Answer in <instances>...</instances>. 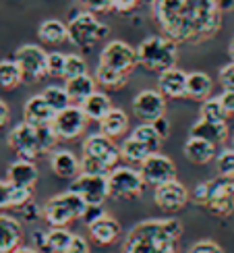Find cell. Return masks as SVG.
Listing matches in <instances>:
<instances>
[{"label":"cell","mask_w":234,"mask_h":253,"mask_svg":"<svg viewBox=\"0 0 234 253\" xmlns=\"http://www.w3.org/2000/svg\"><path fill=\"white\" fill-rule=\"evenodd\" d=\"M201 119H205V121H226L228 119V114L220 102V96L207 98L201 102Z\"/></svg>","instance_id":"cell-36"},{"label":"cell","mask_w":234,"mask_h":253,"mask_svg":"<svg viewBox=\"0 0 234 253\" xmlns=\"http://www.w3.org/2000/svg\"><path fill=\"white\" fill-rule=\"evenodd\" d=\"M178 42L170 40L168 36H152L145 38L139 46H137V58L139 65L147 71L162 73L176 65L178 56Z\"/></svg>","instance_id":"cell-5"},{"label":"cell","mask_w":234,"mask_h":253,"mask_svg":"<svg viewBox=\"0 0 234 253\" xmlns=\"http://www.w3.org/2000/svg\"><path fill=\"white\" fill-rule=\"evenodd\" d=\"M41 96L46 98V102H48L56 112L65 110L67 106H71V102H73L71 96H69V91H67V87H58V85L46 87L44 91H41Z\"/></svg>","instance_id":"cell-35"},{"label":"cell","mask_w":234,"mask_h":253,"mask_svg":"<svg viewBox=\"0 0 234 253\" xmlns=\"http://www.w3.org/2000/svg\"><path fill=\"white\" fill-rule=\"evenodd\" d=\"M67 29H69V42L75 44L77 48H91L93 44H98L100 40L108 36L110 31L108 25L100 23V19L91 10L77 13L67 23Z\"/></svg>","instance_id":"cell-8"},{"label":"cell","mask_w":234,"mask_h":253,"mask_svg":"<svg viewBox=\"0 0 234 253\" xmlns=\"http://www.w3.org/2000/svg\"><path fill=\"white\" fill-rule=\"evenodd\" d=\"M38 36L44 44H62V42L69 40V29L58 19H46L38 27Z\"/></svg>","instance_id":"cell-29"},{"label":"cell","mask_w":234,"mask_h":253,"mask_svg":"<svg viewBox=\"0 0 234 253\" xmlns=\"http://www.w3.org/2000/svg\"><path fill=\"white\" fill-rule=\"evenodd\" d=\"M185 156L193 164H207L216 158V145L201 137L189 135V139L185 141Z\"/></svg>","instance_id":"cell-24"},{"label":"cell","mask_w":234,"mask_h":253,"mask_svg":"<svg viewBox=\"0 0 234 253\" xmlns=\"http://www.w3.org/2000/svg\"><path fill=\"white\" fill-rule=\"evenodd\" d=\"M6 141H8L10 150H15L21 158L36 160L38 156L48 154L52 147H54L58 137L52 131V125L36 126V125H29L27 121H23L10 129Z\"/></svg>","instance_id":"cell-3"},{"label":"cell","mask_w":234,"mask_h":253,"mask_svg":"<svg viewBox=\"0 0 234 253\" xmlns=\"http://www.w3.org/2000/svg\"><path fill=\"white\" fill-rule=\"evenodd\" d=\"M216 168L220 176H228L234 172V147H226L216 156Z\"/></svg>","instance_id":"cell-37"},{"label":"cell","mask_w":234,"mask_h":253,"mask_svg":"<svg viewBox=\"0 0 234 253\" xmlns=\"http://www.w3.org/2000/svg\"><path fill=\"white\" fill-rule=\"evenodd\" d=\"M193 202L197 206H203L209 210L214 216H230L234 212V195L228 191V187L224 183V178H211L193 189Z\"/></svg>","instance_id":"cell-7"},{"label":"cell","mask_w":234,"mask_h":253,"mask_svg":"<svg viewBox=\"0 0 234 253\" xmlns=\"http://www.w3.org/2000/svg\"><path fill=\"white\" fill-rule=\"evenodd\" d=\"M87 73V62H85L79 54H67V67H65V79L79 77Z\"/></svg>","instance_id":"cell-38"},{"label":"cell","mask_w":234,"mask_h":253,"mask_svg":"<svg viewBox=\"0 0 234 253\" xmlns=\"http://www.w3.org/2000/svg\"><path fill=\"white\" fill-rule=\"evenodd\" d=\"M154 19L164 36L183 44H197L218 34L220 0H154Z\"/></svg>","instance_id":"cell-1"},{"label":"cell","mask_w":234,"mask_h":253,"mask_svg":"<svg viewBox=\"0 0 234 253\" xmlns=\"http://www.w3.org/2000/svg\"><path fill=\"white\" fill-rule=\"evenodd\" d=\"M156 152H152L150 147H147L143 141H139L137 137L129 135L124 139V143L120 145V156H122V160L126 162H131V164H141L147 156H152Z\"/></svg>","instance_id":"cell-31"},{"label":"cell","mask_w":234,"mask_h":253,"mask_svg":"<svg viewBox=\"0 0 234 253\" xmlns=\"http://www.w3.org/2000/svg\"><path fill=\"white\" fill-rule=\"evenodd\" d=\"M183 222L176 218H150L137 222L124 237L120 253H178Z\"/></svg>","instance_id":"cell-2"},{"label":"cell","mask_w":234,"mask_h":253,"mask_svg":"<svg viewBox=\"0 0 234 253\" xmlns=\"http://www.w3.org/2000/svg\"><path fill=\"white\" fill-rule=\"evenodd\" d=\"M71 191L79 193L89 206H102L110 197V181L108 174H89L81 172L71 181Z\"/></svg>","instance_id":"cell-11"},{"label":"cell","mask_w":234,"mask_h":253,"mask_svg":"<svg viewBox=\"0 0 234 253\" xmlns=\"http://www.w3.org/2000/svg\"><path fill=\"white\" fill-rule=\"evenodd\" d=\"M110 181V197L118 199H133L139 197L145 189V181L141 176V170H135L129 166H116L108 172Z\"/></svg>","instance_id":"cell-9"},{"label":"cell","mask_w":234,"mask_h":253,"mask_svg":"<svg viewBox=\"0 0 234 253\" xmlns=\"http://www.w3.org/2000/svg\"><path fill=\"white\" fill-rule=\"evenodd\" d=\"M102 214H104V210H102L100 206H89V208H87V212L83 214V220H85V224L89 226V224L93 222V220H98V218H100Z\"/></svg>","instance_id":"cell-47"},{"label":"cell","mask_w":234,"mask_h":253,"mask_svg":"<svg viewBox=\"0 0 234 253\" xmlns=\"http://www.w3.org/2000/svg\"><path fill=\"white\" fill-rule=\"evenodd\" d=\"M193 137H201V139H207L214 145H222L226 143L228 139V125L226 121H205V119H199L193 126H191V133Z\"/></svg>","instance_id":"cell-23"},{"label":"cell","mask_w":234,"mask_h":253,"mask_svg":"<svg viewBox=\"0 0 234 253\" xmlns=\"http://www.w3.org/2000/svg\"><path fill=\"white\" fill-rule=\"evenodd\" d=\"M23 245V226L17 218L0 214V253H13Z\"/></svg>","instance_id":"cell-22"},{"label":"cell","mask_w":234,"mask_h":253,"mask_svg":"<svg viewBox=\"0 0 234 253\" xmlns=\"http://www.w3.org/2000/svg\"><path fill=\"white\" fill-rule=\"evenodd\" d=\"M54 117H56V110L46 102V98L41 93L29 98L23 106V121H27L29 125L46 126V125H52Z\"/></svg>","instance_id":"cell-20"},{"label":"cell","mask_w":234,"mask_h":253,"mask_svg":"<svg viewBox=\"0 0 234 253\" xmlns=\"http://www.w3.org/2000/svg\"><path fill=\"white\" fill-rule=\"evenodd\" d=\"M126 79H129V75L114 71V69H110V67L98 65V69H95V81H98L100 85H104V87L118 89V87H122L124 83H126Z\"/></svg>","instance_id":"cell-33"},{"label":"cell","mask_w":234,"mask_h":253,"mask_svg":"<svg viewBox=\"0 0 234 253\" xmlns=\"http://www.w3.org/2000/svg\"><path fill=\"white\" fill-rule=\"evenodd\" d=\"M95 85H98V81H95V77L91 75H79V77H71L67 79V91H69V96L73 102H83L85 98H89L91 93L95 91Z\"/></svg>","instance_id":"cell-28"},{"label":"cell","mask_w":234,"mask_h":253,"mask_svg":"<svg viewBox=\"0 0 234 253\" xmlns=\"http://www.w3.org/2000/svg\"><path fill=\"white\" fill-rule=\"evenodd\" d=\"M13 253H39V249H36L34 245H31V247H27V245H19Z\"/></svg>","instance_id":"cell-52"},{"label":"cell","mask_w":234,"mask_h":253,"mask_svg":"<svg viewBox=\"0 0 234 253\" xmlns=\"http://www.w3.org/2000/svg\"><path fill=\"white\" fill-rule=\"evenodd\" d=\"M152 125L156 126V131H157L159 135H162V139H164V137H168V129H170V123L166 121V117H162V119H157V121H154Z\"/></svg>","instance_id":"cell-49"},{"label":"cell","mask_w":234,"mask_h":253,"mask_svg":"<svg viewBox=\"0 0 234 253\" xmlns=\"http://www.w3.org/2000/svg\"><path fill=\"white\" fill-rule=\"evenodd\" d=\"M34 247H41L46 249V230H38V233L34 235Z\"/></svg>","instance_id":"cell-51"},{"label":"cell","mask_w":234,"mask_h":253,"mask_svg":"<svg viewBox=\"0 0 234 253\" xmlns=\"http://www.w3.org/2000/svg\"><path fill=\"white\" fill-rule=\"evenodd\" d=\"M131 135L137 137L139 141H143L152 152H157V150H159V143H162V135L156 131V126H154L152 123H141L139 126H135Z\"/></svg>","instance_id":"cell-34"},{"label":"cell","mask_w":234,"mask_h":253,"mask_svg":"<svg viewBox=\"0 0 234 253\" xmlns=\"http://www.w3.org/2000/svg\"><path fill=\"white\" fill-rule=\"evenodd\" d=\"M100 65L110 67L118 73H129L139 65V58H137V48H133L131 44H126L122 40H112L102 48L100 54Z\"/></svg>","instance_id":"cell-10"},{"label":"cell","mask_w":234,"mask_h":253,"mask_svg":"<svg viewBox=\"0 0 234 253\" xmlns=\"http://www.w3.org/2000/svg\"><path fill=\"white\" fill-rule=\"evenodd\" d=\"M220 85L224 87L226 91H234V60L228 62L226 67L220 69V75H218Z\"/></svg>","instance_id":"cell-41"},{"label":"cell","mask_w":234,"mask_h":253,"mask_svg":"<svg viewBox=\"0 0 234 253\" xmlns=\"http://www.w3.org/2000/svg\"><path fill=\"white\" fill-rule=\"evenodd\" d=\"M25 79V73L17 60H0V89H15Z\"/></svg>","instance_id":"cell-30"},{"label":"cell","mask_w":234,"mask_h":253,"mask_svg":"<svg viewBox=\"0 0 234 253\" xmlns=\"http://www.w3.org/2000/svg\"><path fill=\"white\" fill-rule=\"evenodd\" d=\"M189 191L187 187L180 183V181H168L164 185H157L156 191H154V199H156V206L162 210L166 214H176L180 212L187 202H189Z\"/></svg>","instance_id":"cell-15"},{"label":"cell","mask_w":234,"mask_h":253,"mask_svg":"<svg viewBox=\"0 0 234 253\" xmlns=\"http://www.w3.org/2000/svg\"><path fill=\"white\" fill-rule=\"evenodd\" d=\"M141 176L147 185H164L168 181H174L176 178V164L172 162V158H168L164 154H152L147 156L145 160L141 162Z\"/></svg>","instance_id":"cell-13"},{"label":"cell","mask_w":234,"mask_h":253,"mask_svg":"<svg viewBox=\"0 0 234 253\" xmlns=\"http://www.w3.org/2000/svg\"><path fill=\"white\" fill-rule=\"evenodd\" d=\"M228 52H230V58L234 60V38H232V42H230V48H228Z\"/></svg>","instance_id":"cell-54"},{"label":"cell","mask_w":234,"mask_h":253,"mask_svg":"<svg viewBox=\"0 0 234 253\" xmlns=\"http://www.w3.org/2000/svg\"><path fill=\"white\" fill-rule=\"evenodd\" d=\"M79 106L83 108L85 114H87L89 121H98V123L114 108L112 102H110V98L106 96L104 91H98V89H95L89 98H85V100L79 104Z\"/></svg>","instance_id":"cell-27"},{"label":"cell","mask_w":234,"mask_h":253,"mask_svg":"<svg viewBox=\"0 0 234 253\" xmlns=\"http://www.w3.org/2000/svg\"><path fill=\"white\" fill-rule=\"evenodd\" d=\"M81 2L91 13H108L114 8V0H81Z\"/></svg>","instance_id":"cell-43"},{"label":"cell","mask_w":234,"mask_h":253,"mask_svg":"<svg viewBox=\"0 0 234 253\" xmlns=\"http://www.w3.org/2000/svg\"><path fill=\"white\" fill-rule=\"evenodd\" d=\"M21 212H23V218L27 220V222H34V220L39 218V214H44V208L39 210V208L34 204V199H31L29 204H25L23 208H21Z\"/></svg>","instance_id":"cell-45"},{"label":"cell","mask_w":234,"mask_h":253,"mask_svg":"<svg viewBox=\"0 0 234 253\" xmlns=\"http://www.w3.org/2000/svg\"><path fill=\"white\" fill-rule=\"evenodd\" d=\"M187 253H224V249H222L216 241H211V239H201L197 241V243H193Z\"/></svg>","instance_id":"cell-40"},{"label":"cell","mask_w":234,"mask_h":253,"mask_svg":"<svg viewBox=\"0 0 234 253\" xmlns=\"http://www.w3.org/2000/svg\"><path fill=\"white\" fill-rule=\"evenodd\" d=\"M87 114L83 112L81 106H67L65 110L56 112L54 121H52V131L58 139H65V141H71V139H77L79 135H83L85 126H87Z\"/></svg>","instance_id":"cell-12"},{"label":"cell","mask_w":234,"mask_h":253,"mask_svg":"<svg viewBox=\"0 0 234 253\" xmlns=\"http://www.w3.org/2000/svg\"><path fill=\"white\" fill-rule=\"evenodd\" d=\"M89 204L85 199L75 193V191H65V193H58L46 202L44 206V220L50 226H69L73 220L83 218V214L87 212Z\"/></svg>","instance_id":"cell-6"},{"label":"cell","mask_w":234,"mask_h":253,"mask_svg":"<svg viewBox=\"0 0 234 253\" xmlns=\"http://www.w3.org/2000/svg\"><path fill=\"white\" fill-rule=\"evenodd\" d=\"M13 210V185L8 181H0V212Z\"/></svg>","instance_id":"cell-42"},{"label":"cell","mask_w":234,"mask_h":253,"mask_svg":"<svg viewBox=\"0 0 234 253\" xmlns=\"http://www.w3.org/2000/svg\"><path fill=\"white\" fill-rule=\"evenodd\" d=\"M8 117H10V110L6 106V102L4 100H0V129L8 123Z\"/></svg>","instance_id":"cell-50"},{"label":"cell","mask_w":234,"mask_h":253,"mask_svg":"<svg viewBox=\"0 0 234 253\" xmlns=\"http://www.w3.org/2000/svg\"><path fill=\"white\" fill-rule=\"evenodd\" d=\"M211 87H214V81H211V77L207 75V73H203V71L189 73V77H187V98L203 102V100L209 98Z\"/></svg>","instance_id":"cell-26"},{"label":"cell","mask_w":234,"mask_h":253,"mask_svg":"<svg viewBox=\"0 0 234 253\" xmlns=\"http://www.w3.org/2000/svg\"><path fill=\"white\" fill-rule=\"evenodd\" d=\"M122 160L120 147H116L114 139L108 135L91 133L83 141V156H81V172L89 174H108L112 168L118 166Z\"/></svg>","instance_id":"cell-4"},{"label":"cell","mask_w":234,"mask_h":253,"mask_svg":"<svg viewBox=\"0 0 234 253\" xmlns=\"http://www.w3.org/2000/svg\"><path fill=\"white\" fill-rule=\"evenodd\" d=\"M187 77L189 73L180 71L176 67L162 71L157 77V89L166 98H187Z\"/></svg>","instance_id":"cell-21"},{"label":"cell","mask_w":234,"mask_h":253,"mask_svg":"<svg viewBox=\"0 0 234 253\" xmlns=\"http://www.w3.org/2000/svg\"><path fill=\"white\" fill-rule=\"evenodd\" d=\"M222 178H224V183H226V187H228V191L234 195V172L228 174V176H222Z\"/></svg>","instance_id":"cell-53"},{"label":"cell","mask_w":234,"mask_h":253,"mask_svg":"<svg viewBox=\"0 0 234 253\" xmlns=\"http://www.w3.org/2000/svg\"><path fill=\"white\" fill-rule=\"evenodd\" d=\"M62 253H91V249H89L87 239H83L81 235H73L69 247L62 251Z\"/></svg>","instance_id":"cell-44"},{"label":"cell","mask_w":234,"mask_h":253,"mask_svg":"<svg viewBox=\"0 0 234 253\" xmlns=\"http://www.w3.org/2000/svg\"><path fill=\"white\" fill-rule=\"evenodd\" d=\"M100 129L104 135L112 137V139H118L126 131H129V114L122 108H112L106 117L100 121Z\"/></svg>","instance_id":"cell-25"},{"label":"cell","mask_w":234,"mask_h":253,"mask_svg":"<svg viewBox=\"0 0 234 253\" xmlns=\"http://www.w3.org/2000/svg\"><path fill=\"white\" fill-rule=\"evenodd\" d=\"M6 181L15 187H23V189H36L38 183V166L34 160L27 158H19V160L10 162L8 170H6Z\"/></svg>","instance_id":"cell-18"},{"label":"cell","mask_w":234,"mask_h":253,"mask_svg":"<svg viewBox=\"0 0 234 253\" xmlns=\"http://www.w3.org/2000/svg\"><path fill=\"white\" fill-rule=\"evenodd\" d=\"M67 56L60 52H50L48 54V75L50 77H65Z\"/></svg>","instance_id":"cell-39"},{"label":"cell","mask_w":234,"mask_h":253,"mask_svg":"<svg viewBox=\"0 0 234 253\" xmlns=\"http://www.w3.org/2000/svg\"><path fill=\"white\" fill-rule=\"evenodd\" d=\"M133 114L143 123H154L166 114V96L159 89H143L133 98Z\"/></svg>","instance_id":"cell-14"},{"label":"cell","mask_w":234,"mask_h":253,"mask_svg":"<svg viewBox=\"0 0 234 253\" xmlns=\"http://www.w3.org/2000/svg\"><path fill=\"white\" fill-rule=\"evenodd\" d=\"M141 0H114V8L120 10V13H126V10H133Z\"/></svg>","instance_id":"cell-48"},{"label":"cell","mask_w":234,"mask_h":253,"mask_svg":"<svg viewBox=\"0 0 234 253\" xmlns=\"http://www.w3.org/2000/svg\"><path fill=\"white\" fill-rule=\"evenodd\" d=\"M75 233H71L67 226H50V230H46V251L50 253H62Z\"/></svg>","instance_id":"cell-32"},{"label":"cell","mask_w":234,"mask_h":253,"mask_svg":"<svg viewBox=\"0 0 234 253\" xmlns=\"http://www.w3.org/2000/svg\"><path fill=\"white\" fill-rule=\"evenodd\" d=\"M15 60L23 69L25 77L29 79H41L48 75V54L36 44H25L15 52Z\"/></svg>","instance_id":"cell-16"},{"label":"cell","mask_w":234,"mask_h":253,"mask_svg":"<svg viewBox=\"0 0 234 253\" xmlns=\"http://www.w3.org/2000/svg\"><path fill=\"white\" fill-rule=\"evenodd\" d=\"M50 168L58 178L73 181L81 174V160L69 150H54L50 154Z\"/></svg>","instance_id":"cell-19"},{"label":"cell","mask_w":234,"mask_h":253,"mask_svg":"<svg viewBox=\"0 0 234 253\" xmlns=\"http://www.w3.org/2000/svg\"><path fill=\"white\" fill-rule=\"evenodd\" d=\"M220 102H222V106H224L228 117H234V91H226L224 89L220 93Z\"/></svg>","instance_id":"cell-46"},{"label":"cell","mask_w":234,"mask_h":253,"mask_svg":"<svg viewBox=\"0 0 234 253\" xmlns=\"http://www.w3.org/2000/svg\"><path fill=\"white\" fill-rule=\"evenodd\" d=\"M87 228H89V237L93 243L104 245V247L112 245L120 235V222L114 216H110L108 212H104L98 220H93Z\"/></svg>","instance_id":"cell-17"},{"label":"cell","mask_w":234,"mask_h":253,"mask_svg":"<svg viewBox=\"0 0 234 253\" xmlns=\"http://www.w3.org/2000/svg\"><path fill=\"white\" fill-rule=\"evenodd\" d=\"M232 143H234V139H232Z\"/></svg>","instance_id":"cell-55"}]
</instances>
